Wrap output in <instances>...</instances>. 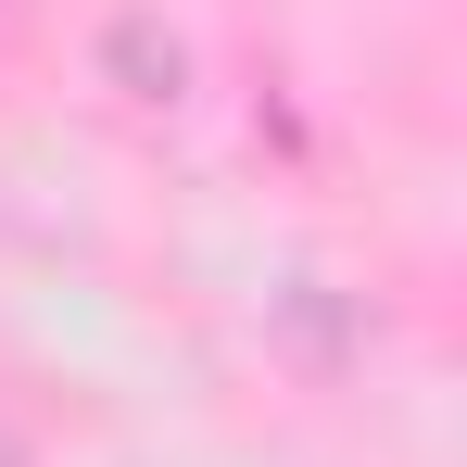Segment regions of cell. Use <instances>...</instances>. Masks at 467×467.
Returning <instances> with one entry per match:
<instances>
[{
	"mask_svg": "<svg viewBox=\"0 0 467 467\" xmlns=\"http://www.w3.org/2000/svg\"><path fill=\"white\" fill-rule=\"evenodd\" d=\"M0 467H26V455H13V442H0Z\"/></svg>",
	"mask_w": 467,
	"mask_h": 467,
	"instance_id": "1",
	"label": "cell"
}]
</instances>
